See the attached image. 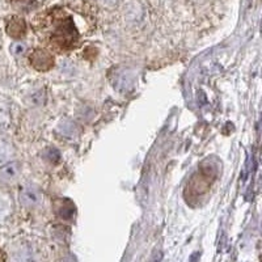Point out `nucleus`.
<instances>
[{
    "instance_id": "nucleus-1",
    "label": "nucleus",
    "mask_w": 262,
    "mask_h": 262,
    "mask_svg": "<svg viewBox=\"0 0 262 262\" xmlns=\"http://www.w3.org/2000/svg\"><path fill=\"white\" fill-rule=\"evenodd\" d=\"M30 63L38 71H48L54 66V58L49 51L43 49H37L30 55Z\"/></svg>"
},
{
    "instance_id": "nucleus-2",
    "label": "nucleus",
    "mask_w": 262,
    "mask_h": 262,
    "mask_svg": "<svg viewBox=\"0 0 262 262\" xmlns=\"http://www.w3.org/2000/svg\"><path fill=\"white\" fill-rule=\"evenodd\" d=\"M39 200H41V195H39L38 191L34 188H30V186L23 189V191L20 193V201L25 207H34V206L38 205Z\"/></svg>"
},
{
    "instance_id": "nucleus-3",
    "label": "nucleus",
    "mask_w": 262,
    "mask_h": 262,
    "mask_svg": "<svg viewBox=\"0 0 262 262\" xmlns=\"http://www.w3.org/2000/svg\"><path fill=\"white\" fill-rule=\"evenodd\" d=\"M25 30H27V28H25V23L23 18L12 17L8 21L7 33L13 38H20V37L24 36Z\"/></svg>"
},
{
    "instance_id": "nucleus-4",
    "label": "nucleus",
    "mask_w": 262,
    "mask_h": 262,
    "mask_svg": "<svg viewBox=\"0 0 262 262\" xmlns=\"http://www.w3.org/2000/svg\"><path fill=\"white\" fill-rule=\"evenodd\" d=\"M20 174V165L18 163H8L0 168V180L2 181H13Z\"/></svg>"
},
{
    "instance_id": "nucleus-5",
    "label": "nucleus",
    "mask_w": 262,
    "mask_h": 262,
    "mask_svg": "<svg viewBox=\"0 0 262 262\" xmlns=\"http://www.w3.org/2000/svg\"><path fill=\"white\" fill-rule=\"evenodd\" d=\"M75 212V207L70 201L63 200L59 206H57V214L63 219H70Z\"/></svg>"
},
{
    "instance_id": "nucleus-6",
    "label": "nucleus",
    "mask_w": 262,
    "mask_h": 262,
    "mask_svg": "<svg viewBox=\"0 0 262 262\" xmlns=\"http://www.w3.org/2000/svg\"><path fill=\"white\" fill-rule=\"evenodd\" d=\"M12 155V148L6 142H0V164L8 160Z\"/></svg>"
},
{
    "instance_id": "nucleus-7",
    "label": "nucleus",
    "mask_w": 262,
    "mask_h": 262,
    "mask_svg": "<svg viewBox=\"0 0 262 262\" xmlns=\"http://www.w3.org/2000/svg\"><path fill=\"white\" fill-rule=\"evenodd\" d=\"M12 54L13 55H16V57H20V55H23V54L25 53V50H27V46L24 45V43H21V42H17V43H13L12 45Z\"/></svg>"
},
{
    "instance_id": "nucleus-8",
    "label": "nucleus",
    "mask_w": 262,
    "mask_h": 262,
    "mask_svg": "<svg viewBox=\"0 0 262 262\" xmlns=\"http://www.w3.org/2000/svg\"><path fill=\"white\" fill-rule=\"evenodd\" d=\"M46 158H48L51 163H55V161H58V159H59V152H58L57 149H50L49 154H46Z\"/></svg>"
},
{
    "instance_id": "nucleus-9",
    "label": "nucleus",
    "mask_w": 262,
    "mask_h": 262,
    "mask_svg": "<svg viewBox=\"0 0 262 262\" xmlns=\"http://www.w3.org/2000/svg\"><path fill=\"white\" fill-rule=\"evenodd\" d=\"M160 259H161V253H158L154 256V258H152L151 262H160Z\"/></svg>"
},
{
    "instance_id": "nucleus-10",
    "label": "nucleus",
    "mask_w": 262,
    "mask_h": 262,
    "mask_svg": "<svg viewBox=\"0 0 262 262\" xmlns=\"http://www.w3.org/2000/svg\"><path fill=\"white\" fill-rule=\"evenodd\" d=\"M105 3H109V4H114V3H117V2H118V0H104Z\"/></svg>"
}]
</instances>
